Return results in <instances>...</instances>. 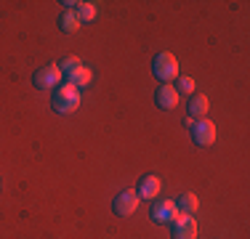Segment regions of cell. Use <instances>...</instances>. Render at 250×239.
<instances>
[{
    "instance_id": "6da1fadb",
    "label": "cell",
    "mask_w": 250,
    "mask_h": 239,
    "mask_svg": "<svg viewBox=\"0 0 250 239\" xmlns=\"http://www.w3.org/2000/svg\"><path fill=\"white\" fill-rule=\"evenodd\" d=\"M80 106V91L72 85H64V88H56L53 91V99H51V109L56 115H72V112Z\"/></svg>"
},
{
    "instance_id": "7a4b0ae2",
    "label": "cell",
    "mask_w": 250,
    "mask_h": 239,
    "mask_svg": "<svg viewBox=\"0 0 250 239\" xmlns=\"http://www.w3.org/2000/svg\"><path fill=\"white\" fill-rule=\"evenodd\" d=\"M152 72H154L157 80H163L165 85H168L173 77H178V59L173 56V53H168V51L157 53L154 61H152Z\"/></svg>"
},
{
    "instance_id": "3957f363",
    "label": "cell",
    "mask_w": 250,
    "mask_h": 239,
    "mask_svg": "<svg viewBox=\"0 0 250 239\" xmlns=\"http://www.w3.org/2000/svg\"><path fill=\"white\" fill-rule=\"evenodd\" d=\"M136 207H139V194H136V191H123V194H117L115 202H112V210H115V215H120V218L133 215Z\"/></svg>"
},
{
    "instance_id": "277c9868",
    "label": "cell",
    "mask_w": 250,
    "mask_h": 239,
    "mask_svg": "<svg viewBox=\"0 0 250 239\" xmlns=\"http://www.w3.org/2000/svg\"><path fill=\"white\" fill-rule=\"evenodd\" d=\"M178 207H176V202H170V199H160V202H154V207H152V220L154 223H173V220L178 218Z\"/></svg>"
},
{
    "instance_id": "5b68a950",
    "label": "cell",
    "mask_w": 250,
    "mask_h": 239,
    "mask_svg": "<svg viewBox=\"0 0 250 239\" xmlns=\"http://www.w3.org/2000/svg\"><path fill=\"white\" fill-rule=\"evenodd\" d=\"M192 141L197 146H210L216 141V125L210 120H200V122L192 125Z\"/></svg>"
},
{
    "instance_id": "8992f818",
    "label": "cell",
    "mask_w": 250,
    "mask_h": 239,
    "mask_svg": "<svg viewBox=\"0 0 250 239\" xmlns=\"http://www.w3.org/2000/svg\"><path fill=\"white\" fill-rule=\"evenodd\" d=\"M170 231H173V239H194L197 237V220L192 215H178L170 223Z\"/></svg>"
},
{
    "instance_id": "52a82bcc",
    "label": "cell",
    "mask_w": 250,
    "mask_h": 239,
    "mask_svg": "<svg viewBox=\"0 0 250 239\" xmlns=\"http://www.w3.org/2000/svg\"><path fill=\"white\" fill-rule=\"evenodd\" d=\"M62 77L64 75L59 67H43L32 75V82H35V88H56L62 82Z\"/></svg>"
},
{
    "instance_id": "ba28073f",
    "label": "cell",
    "mask_w": 250,
    "mask_h": 239,
    "mask_svg": "<svg viewBox=\"0 0 250 239\" xmlns=\"http://www.w3.org/2000/svg\"><path fill=\"white\" fill-rule=\"evenodd\" d=\"M178 99H181V96H178V91L170 85V82H168V85H163L157 93H154V104H157L160 109H165V112L176 109V106H178Z\"/></svg>"
},
{
    "instance_id": "9c48e42d",
    "label": "cell",
    "mask_w": 250,
    "mask_h": 239,
    "mask_svg": "<svg viewBox=\"0 0 250 239\" xmlns=\"http://www.w3.org/2000/svg\"><path fill=\"white\" fill-rule=\"evenodd\" d=\"M160 178L157 176H144L139 181V189H136V194H139V199H154V197L160 194Z\"/></svg>"
},
{
    "instance_id": "30bf717a",
    "label": "cell",
    "mask_w": 250,
    "mask_h": 239,
    "mask_svg": "<svg viewBox=\"0 0 250 239\" xmlns=\"http://www.w3.org/2000/svg\"><path fill=\"white\" fill-rule=\"evenodd\" d=\"M91 80H93V75H91V69L88 67H77L75 72H69L67 75V85H72V88H85V85H91Z\"/></svg>"
},
{
    "instance_id": "8fae6325",
    "label": "cell",
    "mask_w": 250,
    "mask_h": 239,
    "mask_svg": "<svg viewBox=\"0 0 250 239\" xmlns=\"http://www.w3.org/2000/svg\"><path fill=\"white\" fill-rule=\"evenodd\" d=\"M176 207H178V213H181V215H194V213H197V207H200L197 194H192V191L181 194V197H178V202H176Z\"/></svg>"
},
{
    "instance_id": "7c38bea8",
    "label": "cell",
    "mask_w": 250,
    "mask_h": 239,
    "mask_svg": "<svg viewBox=\"0 0 250 239\" xmlns=\"http://www.w3.org/2000/svg\"><path fill=\"white\" fill-rule=\"evenodd\" d=\"M64 5H69V8L75 11L77 19H80V24L96 19V3H64Z\"/></svg>"
},
{
    "instance_id": "4fadbf2b",
    "label": "cell",
    "mask_w": 250,
    "mask_h": 239,
    "mask_svg": "<svg viewBox=\"0 0 250 239\" xmlns=\"http://www.w3.org/2000/svg\"><path fill=\"white\" fill-rule=\"evenodd\" d=\"M59 27H62L64 32H77V29H80V19H77V14L72 8L62 11V16H59Z\"/></svg>"
},
{
    "instance_id": "5bb4252c",
    "label": "cell",
    "mask_w": 250,
    "mask_h": 239,
    "mask_svg": "<svg viewBox=\"0 0 250 239\" xmlns=\"http://www.w3.org/2000/svg\"><path fill=\"white\" fill-rule=\"evenodd\" d=\"M208 115V96L194 93L189 99V117H205Z\"/></svg>"
},
{
    "instance_id": "9a60e30c",
    "label": "cell",
    "mask_w": 250,
    "mask_h": 239,
    "mask_svg": "<svg viewBox=\"0 0 250 239\" xmlns=\"http://www.w3.org/2000/svg\"><path fill=\"white\" fill-rule=\"evenodd\" d=\"M77 67H83V61L77 56H67L62 64H59V69H62V75H69V72H75Z\"/></svg>"
},
{
    "instance_id": "2e32d148",
    "label": "cell",
    "mask_w": 250,
    "mask_h": 239,
    "mask_svg": "<svg viewBox=\"0 0 250 239\" xmlns=\"http://www.w3.org/2000/svg\"><path fill=\"white\" fill-rule=\"evenodd\" d=\"M194 88H197V82H194L192 77H181V80H178V85H176V91H178V96H181V93L194 96Z\"/></svg>"
}]
</instances>
